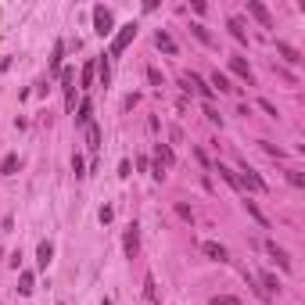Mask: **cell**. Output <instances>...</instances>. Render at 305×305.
I'll return each instance as SVG.
<instances>
[{
    "mask_svg": "<svg viewBox=\"0 0 305 305\" xmlns=\"http://www.w3.org/2000/svg\"><path fill=\"white\" fill-rule=\"evenodd\" d=\"M137 40V22H126V25H119V32H115V40H111V47H108V58H119L129 43Z\"/></svg>",
    "mask_w": 305,
    "mask_h": 305,
    "instance_id": "1",
    "label": "cell"
},
{
    "mask_svg": "<svg viewBox=\"0 0 305 305\" xmlns=\"http://www.w3.org/2000/svg\"><path fill=\"white\" fill-rule=\"evenodd\" d=\"M237 183H241V190H255V194H262L266 190V180L248 165V162H241V172H237Z\"/></svg>",
    "mask_w": 305,
    "mask_h": 305,
    "instance_id": "2",
    "label": "cell"
},
{
    "mask_svg": "<svg viewBox=\"0 0 305 305\" xmlns=\"http://www.w3.org/2000/svg\"><path fill=\"white\" fill-rule=\"evenodd\" d=\"M111 29H115V18H111V11H108L104 4H97V8H94V32H97V36H108Z\"/></svg>",
    "mask_w": 305,
    "mask_h": 305,
    "instance_id": "3",
    "label": "cell"
},
{
    "mask_svg": "<svg viewBox=\"0 0 305 305\" xmlns=\"http://www.w3.org/2000/svg\"><path fill=\"white\" fill-rule=\"evenodd\" d=\"M61 90H65V108L75 111V72L61 68Z\"/></svg>",
    "mask_w": 305,
    "mask_h": 305,
    "instance_id": "4",
    "label": "cell"
},
{
    "mask_svg": "<svg viewBox=\"0 0 305 305\" xmlns=\"http://www.w3.org/2000/svg\"><path fill=\"white\" fill-rule=\"evenodd\" d=\"M180 83H183L187 90H194V94H201L205 101H212V97H215V90H212V86H205V79H201V75H194V72H187V75H183Z\"/></svg>",
    "mask_w": 305,
    "mask_h": 305,
    "instance_id": "5",
    "label": "cell"
},
{
    "mask_svg": "<svg viewBox=\"0 0 305 305\" xmlns=\"http://www.w3.org/2000/svg\"><path fill=\"white\" fill-rule=\"evenodd\" d=\"M122 248H126V255H129V258H133V255L140 251V226H137V223H129V226H126V237H122Z\"/></svg>",
    "mask_w": 305,
    "mask_h": 305,
    "instance_id": "6",
    "label": "cell"
},
{
    "mask_svg": "<svg viewBox=\"0 0 305 305\" xmlns=\"http://www.w3.org/2000/svg\"><path fill=\"white\" fill-rule=\"evenodd\" d=\"M266 251H270V258H273V262L280 266V270H284V273L291 270V255H287V251H284V248H280L277 241H266Z\"/></svg>",
    "mask_w": 305,
    "mask_h": 305,
    "instance_id": "7",
    "label": "cell"
},
{
    "mask_svg": "<svg viewBox=\"0 0 305 305\" xmlns=\"http://www.w3.org/2000/svg\"><path fill=\"white\" fill-rule=\"evenodd\" d=\"M230 72H234V75H241L248 86H255V72H251V65H248L244 58H230Z\"/></svg>",
    "mask_w": 305,
    "mask_h": 305,
    "instance_id": "8",
    "label": "cell"
},
{
    "mask_svg": "<svg viewBox=\"0 0 305 305\" xmlns=\"http://www.w3.org/2000/svg\"><path fill=\"white\" fill-rule=\"evenodd\" d=\"M201 251H205L208 258H215V262H226V258H230V251H226L219 241H201Z\"/></svg>",
    "mask_w": 305,
    "mask_h": 305,
    "instance_id": "9",
    "label": "cell"
},
{
    "mask_svg": "<svg viewBox=\"0 0 305 305\" xmlns=\"http://www.w3.org/2000/svg\"><path fill=\"white\" fill-rule=\"evenodd\" d=\"M248 11H251V15L258 18V25H262V29H273V15L266 11V8L258 4V0H248Z\"/></svg>",
    "mask_w": 305,
    "mask_h": 305,
    "instance_id": "10",
    "label": "cell"
},
{
    "mask_svg": "<svg viewBox=\"0 0 305 305\" xmlns=\"http://www.w3.org/2000/svg\"><path fill=\"white\" fill-rule=\"evenodd\" d=\"M51 262H54V244H51V241H40V248H36V266L47 270Z\"/></svg>",
    "mask_w": 305,
    "mask_h": 305,
    "instance_id": "11",
    "label": "cell"
},
{
    "mask_svg": "<svg viewBox=\"0 0 305 305\" xmlns=\"http://www.w3.org/2000/svg\"><path fill=\"white\" fill-rule=\"evenodd\" d=\"M226 29H230V36L237 43H248V32H244V22L241 18H226Z\"/></svg>",
    "mask_w": 305,
    "mask_h": 305,
    "instance_id": "12",
    "label": "cell"
},
{
    "mask_svg": "<svg viewBox=\"0 0 305 305\" xmlns=\"http://www.w3.org/2000/svg\"><path fill=\"white\" fill-rule=\"evenodd\" d=\"M277 54H280V58H284L287 65H298V61H301V54H298V51H294L291 43H284V40H277Z\"/></svg>",
    "mask_w": 305,
    "mask_h": 305,
    "instance_id": "13",
    "label": "cell"
},
{
    "mask_svg": "<svg viewBox=\"0 0 305 305\" xmlns=\"http://www.w3.org/2000/svg\"><path fill=\"white\" fill-rule=\"evenodd\" d=\"M155 43H158V51H165V54H176V40H172V36H169L165 29H158V32H155Z\"/></svg>",
    "mask_w": 305,
    "mask_h": 305,
    "instance_id": "14",
    "label": "cell"
},
{
    "mask_svg": "<svg viewBox=\"0 0 305 305\" xmlns=\"http://www.w3.org/2000/svg\"><path fill=\"white\" fill-rule=\"evenodd\" d=\"M144 305H158V287H155V277H144Z\"/></svg>",
    "mask_w": 305,
    "mask_h": 305,
    "instance_id": "15",
    "label": "cell"
},
{
    "mask_svg": "<svg viewBox=\"0 0 305 305\" xmlns=\"http://www.w3.org/2000/svg\"><path fill=\"white\" fill-rule=\"evenodd\" d=\"M97 75H101V86L111 83V58H108V54H101V61H97Z\"/></svg>",
    "mask_w": 305,
    "mask_h": 305,
    "instance_id": "16",
    "label": "cell"
},
{
    "mask_svg": "<svg viewBox=\"0 0 305 305\" xmlns=\"http://www.w3.org/2000/svg\"><path fill=\"white\" fill-rule=\"evenodd\" d=\"M244 208H248V215H251V219H255L258 226H270V219H266V215H262V208H258V205H255L251 198H244Z\"/></svg>",
    "mask_w": 305,
    "mask_h": 305,
    "instance_id": "17",
    "label": "cell"
},
{
    "mask_svg": "<svg viewBox=\"0 0 305 305\" xmlns=\"http://www.w3.org/2000/svg\"><path fill=\"white\" fill-rule=\"evenodd\" d=\"M244 280H248V287H251V294H255L258 301H273V294H266V291H262V284H258L251 273H244Z\"/></svg>",
    "mask_w": 305,
    "mask_h": 305,
    "instance_id": "18",
    "label": "cell"
},
{
    "mask_svg": "<svg viewBox=\"0 0 305 305\" xmlns=\"http://www.w3.org/2000/svg\"><path fill=\"white\" fill-rule=\"evenodd\" d=\"M155 162H162L165 169L172 165V147H169V144H158V147H155Z\"/></svg>",
    "mask_w": 305,
    "mask_h": 305,
    "instance_id": "19",
    "label": "cell"
},
{
    "mask_svg": "<svg viewBox=\"0 0 305 305\" xmlns=\"http://www.w3.org/2000/svg\"><path fill=\"white\" fill-rule=\"evenodd\" d=\"M94 75H97V61H86L83 72H79V83L83 86H94Z\"/></svg>",
    "mask_w": 305,
    "mask_h": 305,
    "instance_id": "20",
    "label": "cell"
},
{
    "mask_svg": "<svg viewBox=\"0 0 305 305\" xmlns=\"http://www.w3.org/2000/svg\"><path fill=\"white\" fill-rule=\"evenodd\" d=\"M212 90H219V94H230L234 86H230V79H226L223 72H212Z\"/></svg>",
    "mask_w": 305,
    "mask_h": 305,
    "instance_id": "21",
    "label": "cell"
},
{
    "mask_svg": "<svg viewBox=\"0 0 305 305\" xmlns=\"http://www.w3.org/2000/svg\"><path fill=\"white\" fill-rule=\"evenodd\" d=\"M90 111H94V104H90V101H83V104H79V111H75V122H79V126H90Z\"/></svg>",
    "mask_w": 305,
    "mask_h": 305,
    "instance_id": "22",
    "label": "cell"
},
{
    "mask_svg": "<svg viewBox=\"0 0 305 305\" xmlns=\"http://www.w3.org/2000/svg\"><path fill=\"white\" fill-rule=\"evenodd\" d=\"M86 147H90V151H97V147H101V129H97L94 122L86 126Z\"/></svg>",
    "mask_w": 305,
    "mask_h": 305,
    "instance_id": "23",
    "label": "cell"
},
{
    "mask_svg": "<svg viewBox=\"0 0 305 305\" xmlns=\"http://www.w3.org/2000/svg\"><path fill=\"white\" fill-rule=\"evenodd\" d=\"M190 32H194V36H198V40H201L205 47H212V32H208L201 22H194V25H190Z\"/></svg>",
    "mask_w": 305,
    "mask_h": 305,
    "instance_id": "24",
    "label": "cell"
},
{
    "mask_svg": "<svg viewBox=\"0 0 305 305\" xmlns=\"http://www.w3.org/2000/svg\"><path fill=\"white\" fill-rule=\"evenodd\" d=\"M215 172H219V176H223V180H226V183H230V187H234V190H241V183H237V172H234V169H226V165H219V169H215Z\"/></svg>",
    "mask_w": 305,
    "mask_h": 305,
    "instance_id": "25",
    "label": "cell"
},
{
    "mask_svg": "<svg viewBox=\"0 0 305 305\" xmlns=\"http://www.w3.org/2000/svg\"><path fill=\"white\" fill-rule=\"evenodd\" d=\"M61 58H65V43L58 40V43H54V54H51V68H54V72L61 68Z\"/></svg>",
    "mask_w": 305,
    "mask_h": 305,
    "instance_id": "26",
    "label": "cell"
},
{
    "mask_svg": "<svg viewBox=\"0 0 305 305\" xmlns=\"http://www.w3.org/2000/svg\"><path fill=\"white\" fill-rule=\"evenodd\" d=\"M18 294H32V273H22L18 277Z\"/></svg>",
    "mask_w": 305,
    "mask_h": 305,
    "instance_id": "27",
    "label": "cell"
},
{
    "mask_svg": "<svg viewBox=\"0 0 305 305\" xmlns=\"http://www.w3.org/2000/svg\"><path fill=\"white\" fill-rule=\"evenodd\" d=\"M72 172L79 176V180H83V176H90V172H86V165H83V155H75V158H72Z\"/></svg>",
    "mask_w": 305,
    "mask_h": 305,
    "instance_id": "28",
    "label": "cell"
},
{
    "mask_svg": "<svg viewBox=\"0 0 305 305\" xmlns=\"http://www.w3.org/2000/svg\"><path fill=\"white\" fill-rule=\"evenodd\" d=\"M262 144V151H266V155H273V158H284V151L277 147V144H270V140H258Z\"/></svg>",
    "mask_w": 305,
    "mask_h": 305,
    "instance_id": "29",
    "label": "cell"
},
{
    "mask_svg": "<svg viewBox=\"0 0 305 305\" xmlns=\"http://www.w3.org/2000/svg\"><path fill=\"white\" fill-rule=\"evenodd\" d=\"M15 169H18V155H8V158H4V165H0V172H8V176H11Z\"/></svg>",
    "mask_w": 305,
    "mask_h": 305,
    "instance_id": "30",
    "label": "cell"
},
{
    "mask_svg": "<svg viewBox=\"0 0 305 305\" xmlns=\"http://www.w3.org/2000/svg\"><path fill=\"white\" fill-rule=\"evenodd\" d=\"M258 108H262V111H266L270 119H277V115H280V111H277V104H273V101H266V97L258 101Z\"/></svg>",
    "mask_w": 305,
    "mask_h": 305,
    "instance_id": "31",
    "label": "cell"
},
{
    "mask_svg": "<svg viewBox=\"0 0 305 305\" xmlns=\"http://www.w3.org/2000/svg\"><path fill=\"white\" fill-rule=\"evenodd\" d=\"M208 305H241V301H237V298H230V294H215Z\"/></svg>",
    "mask_w": 305,
    "mask_h": 305,
    "instance_id": "32",
    "label": "cell"
},
{
    "mask_svg": "<svg viewBox=\"0 0 305 305\" xmlns=\"http://www.w3.org/2000/svg\"><path fill=\"white\" fill-rule=\"evenodd\" d=\"M147 79H151V83H155V86H162V72H158L155 65H151V68H147Z\"/></svg>",
    "mask_w": 305,
    "mask_h": 305,
    "instance_id": "33",
    "label": "cell"
},
{
    "mask_svg": "<svg viewBox=\"0 0 305 305\" xmlns=\"http://www.w3.org/2000/svg\"><path fill=\"white\" fill-rule=\"evenodd\" d=\"M287 183H291V187H305V176H301V172H287Z\"/></svg>",
    "mask_w": 305,
    "mask_h": 305,
    "instance_id": "34",
    "label": "cell"
},
{
    "mask_svg": "<svg viewBox=\"0 0 305 305\" xmlns=\"http://www.w3.org/2000/svg\"><path fill=\"white\" fill-rule=\"evenodd\" d=\"M176 215H180V219H190V223H194V212H190L187 205H176Z\"/></svg>",
    "mask_w": 305,
    "mask_h": 305,
    "instance_id": "35",
    "label": "cell"
},
{
    "mask_svg": "<svg viewBox=\"0 0 305 305\" xmlns=\"http://www.w3.org/2000/svg\"><path fill=\"white\" fill-rule=\"evenodd\" d=\"M205 115H208V122H215V126L223 122V115H219V111H215V108H205Z\"/></svg>",
    "mask_w": 305,
    "mask_h": 305,
    "instance_id": "36",
    "label": "cell"
},
{
    "mask_svg": "<svg viewBox=\"0 0 305 305\" xmlns=\"http://www.w3.org/2000/svg\"><path fill=\"white\" fill-rule=\"evenodd\" d=\"M129 172H133V165H129V162H126V158H122V162H119V176H122V180H126V176H129Z\"/></svg>",
    "mask_w": 305,
    "mask_h": 305,
    "instance_id": "37",
    "label": "cell"
},
{
    "mask_svg": "<svg viewBox=\"0 0 305 305\" xmlns=\"http://www.w3.org/2000/svg\"><path fill=\"white\" fill-rule=\"evenodd\" d=\"M111 219H115V212H111V208L104 205V208H101V223H111Z\"/></svg>",
    "mask_w": 305,
    "mask_h": 305,
    "instance_id": "38",
    "label": "cell"
},
{
    "mask_svg": "<svg viewBox=\"0 0 305 305\" xmlns=\"http://www.w3.org/2000/svg\"><path fill=\"white\" fill-rule=\"evenodd\" d=\"M104 305H111V301H108V298H104Z\"/></svg>",
    "mask_w": 305,
    "mask_h": 305,
    "instance_id": "39",
    "label": "cell"
}]
</instances>
